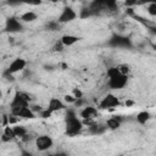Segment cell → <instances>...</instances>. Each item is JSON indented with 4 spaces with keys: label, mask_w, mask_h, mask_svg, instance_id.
I'll use <instances>...</instances> for the list:
<instances>
[{
    "label": "cell",
    "mask_w": 156,
    "mask_h": 156,
    "mask_svg": "<svg viewBox=\"0 0 156 156\" xmlns=\"http://www.w3.org/2000/svg\"><path fill=\"white\" fill-rule=\"evenodd\" d=\"M7 2H9V5H11V6H18V5L23 4L22 0H9Z\"/></svg>",
    "instance_id": "25"
},
{
    "label": "cell",
    "mask_w": 156,
    "mask_h": 156,
    "mask_svg": "<svg viewBox=\"0 0 156 156\" xmlns=\"http://www.w3.org/2000/svg\"><path fill=\"white\" fill-rule=\"evenodd\" d=\"M105 123L107 126V129H110V130H116V129H118L121 127V119L117 116L107 118Z\"/></svg>",
    "instance_id": "14"
},
{
    "label": "cell",
    "mask_w": 156,
    "mask_h": 156,
    "mask_svg": "<svg viewBox=\"0 0 156 156\" xmlns=\"http://www.w3.org/2000/svg\"><path fill=\"white\" fill-rule=\"evenodd\" d=\"M34 143H35V146L39 151H46L49 150L50 147L54 146V140L50 135L48 134H43V135H38L35 139H34Z\"/></svg>",
    "instance_id": "5"
},
{
    "label": "cell",
    "mask_w": 156,
    "mask_h": 156,
    "mask_svg": "<svg viewBox=\"0 0 156 156\" xmlns=\"http://www.w3.org/2000/svg\"><path fill=\"white\" fill-rule=\"evenodd\" d=\"M107 85L112 90H119L123 89L128 83V76H124L119 72L118 67H110L107 69Z\"/></svg>",
    "instance_id": "1"
},
{
    "label": "cell",
    "mask_w": 156,
    "mask_h": 156,
    "mask_svg": "<svg viewBox=\"0 0 156 156\" xmlns=\"http://www.w3.org/2000/svg\"><path fill=\"white\" fill-rule=\"evenodd\" d=\"M37 17H38V15H37L34 11H26V12H23V13L21 15L20 20H21L22 22H24V23H28V22L35 21Z\"/></svg>",
    "instance_id": "16"
},
{
    "label": "cell",
    "mask_w": 156,
    "mask_h": 156,
    "mask_svg": "<svg viewBox=\"0 0 156 156\" xmlns=\"http://www.w3.org/2000/svg\"><path fill=\"white\" fill-rule=\"evenodd\" d=\"M49 1H57V0H49Z\"/></svg>",
    "instance_id": "28"
},
{
    "label": "cell",
    "mask_w": 156,
    "mask_h": 156,
    "mask_svg": "<svg viewBox=\"0 0 156 156\" xmlns=\"http://www.w3.org/2000/svg\"><path fill=\"white\" fill-rule=\"evenodd\" d=\"M22 21H20V18H9L7 20V23H6V29L9 32H18L22 29V24H21Z\"/></svg>",
    "instance_id": "12"
},
{
    "label": "cell",
    "mask_w": 156,
    "mask_h": 156,
    "mask_svg": "<svg viewBox=\"0 0 156 156\" xmlns=\"http://www.w3.org/2000/svg\"><path fill=\"white\" fill-rule=\"evenodd\" d=\"M13 130H15V134H16V138H20V139H24L28 134V130L26 127L23 126H18V124H13Z\"/></svg>",
    "instance_id": "17"
},
{
    "label": "cell",
    "mask_w": 156,
    "mask_h": 156,
    "mask_svg": "<svg viewBox=\"0 0 156 156\" xmlns=\"http://www.w3.org/2000/svg\"><path fill=\"white\" fill-rule=\"evenodd\" d=\"M83 127H84L83 121L80 118H78V116L76 115L74 111L69 110L67 112V116H66V119H65L66 134L68 136H76L82 132Z\"/></svg>",
    "instance_id": "2"
},
{
    "label": "cell",
    "mask_w": 156,
    "mask_h": 156,
    "mask_svg": "<svg viewBox=\"0 0 156 156\" xmlns=\"http://www.w3.org/2000/svg\"><path fill=\"white\" fill-rule=\"evenodd\" d=\"M139 4V0H124V5L128 7H133Z\"/></svg>",
    "instance_id": "24"
},
{
    "label": "cell",
    "mask_w": 156,
    "mask_h": 156,
    "mask_svg": "<svg viewBox=\"0 0 156 156\" xmlns=\"http://www.w3.org/2000/svg\"><path fill=\"white\" fill-rule=\"evenodd\" d=\"M124 106L126 107H132V106H134V101L133 100H126V102H124Z\"/></svg>",
    "instance_id": "27"
},
{
    "label": "cell",
    "mask_w": 156,
    "mask_h": 156,
    "mask_svg": "<svg viewBox=\"0 0 156 156\" xmlns=\"http://www.w3.org/2000/svg\"><path fill=\"white\" fill-rule=\"evenodd\" d=\"M79 116L82 117V119H95L98 117V108L94 107V106H84L80 112H79Z\"/></svg>",
    "instance_id": "8"
},
{
    "label": "cell",
    "mask_w": 156,
    "mask_h": 156,
    "mask_svg": "<svg viewBox=\"0 0 156 156\" xmlns=\"http://www.w3.org/2000/svg\"><path fill=\"white\" fill-rule=\"evenodd\" d=\"M16 138V134H15V130H13V127L11 124H7V126H4V130H2V135H1V141L2 143H6V141H11Z\"/></svg>",
    "instance_id": "11"
},
{
    "label": "cell",
    "mask_w": 156,
    "mask_h": 156,
    "mask_svg": "<svg viewBox=\"0 0 156 156\" xmlns=\"http://www.w3.org/2000/svg\"><path fill=\"white\" fill-rule=\"evenodd\" d=\"M26 66H27V61L24 58H22V57H17V58L11 61V63L9 65L6 72L9 74H16V73L23 71L26 68Z\"/></svg>",
    "instance_id": "6"
},
{
    "label": "cell",
    "mask_w": 156,
    "mask_h": 156,
    "mask_svg": "<svg viewBox=\"0 0 156 156\" xmlns=\"http://www.w3.org/2000/svg\"><path fill=\"white\" fill-rule=\"evenodd\" d=\"M156 4V0H139V4H145V5H147V4Z\"/></svg>",
    "instance_id": "26"
},
{
    "label": "cell",
    "mask_w": 156,
    "mask_h": 156,
    "mask_svg": "<svg viewBox=\"0 0 156 156\" xmlns=\"http://www.w3.org/2000/svg\"><path fill=\"white\" fill-rule=\"evenodd\" d=\"M79 39H80V38L77 37V35H73V34H65V35L61 37L60 41H61L65 46H73L76 43L79 41Z\"/></svg>",
    "instance_id": "13"
},
{
    "label": "cell",
    "mask_w": 156,
    "mask_h": 156,
    "mask_svg": "<svg viewBox=\"0 0 156 156\" xmlns=\"http://www.w3.org/2000/svg\"><path fill=\"white\" fill-rule=\"evenodd\" d=\"M150 118H151V115H150L149 111H140V112H138L136 116H135L136 122H138L139 124H141V126L146 124Z\"/></svg>",
    "instance_id": "15"
},
{
    "label": "cell",
    "mask_w": 156,
    "mask_h": 156,
    "mask_svg": "<svg viewBox=\"0 0 156 156\" xmlns=\"http://www.w3.org/2000/svg\"><path fill=\"white\" fill-rule=\"evenodd\" d=\"M22 1H23V4L29 5V6H39L43 2V0H22Z\"/></svg>",
    "instance_id": "22"
},
{
    "label": "cell",
    "mask_w": 156,
    "mask_h": 156,
    "mask_svg": "<svg viewBox=\"0 0 156 156\" xmlns=\"http://www.w3.org/2000/svg\"><path fill=\"white\" fill-rule=\"evenodd\" d=\"M63 101L67 102V104H76L77 99H76L72 94H66V95L63 96Z\"/></svg>",
    "instance_id": "21"
},
{
    "label": "cell",
    "mask_w": 156,
    "mask_h": 156,
    "mask_svg": "<svg viewBox=\"0 0 156 156\" xmlns=\"http://www.w3.org/2000/svg\"><path fill=\"white\" fill-rule=\"evenodd\" d=\"M66 107L65 105V101H62L61 99L58 98H51L48 102V108L54 113V112H58L61 110H63Z\"/></svg>",
    "instance_id": "9"
},
{
    "label": "cell",
    "mask_w": 156,
    "mask_h": 156,
    "mask_svg": "<svg viewBox=\"0 0 156 156\" xmlns=\"http://www.w3.org/2000/svg\"><path fill=\"white\" fill-rule=\"evenodd\" d=\"M30 100L32 99H30V96L28 94L22 93V91H16V94L13 95V98L10 101V111H11V113L16 115L22 108H24L27 106H30L29 105Z\"/></svg>",
    "instance_id": "3"
},
{
    "label": "cell",
    "mask_w": 156,
    "mask_h": 156,
    "mask_svg": "<svg viewBox=\"0 0 156 156\" xmlns=\"http://www.w3.org/2000/svg\"><path fill=\"white\" fill-rule=\"evenodd\" d=\"M146 11H147V13L150 16L156 17V4L155 2L154 4H147L146 5Z\"/></svg>",
    "instance_id": "19"
},
{
    "label": "cell",
    "mask_w": 156,
    "mask_h": 156,
    "mask_svg": "<svg viewBox=\"0 0 156 156\" xmlns=\"http://www.w3.org/2000/svg\"><path fill=\"white\" fill-rule=\"evenodd\" d=\"M154 48H155V50H156V45H154Z\"/></svg>",
    "instance_id": "29"
},
{
    "label": "cell",
    "mask_w": 156,
    "mask_h": 156,
    "mask_svg": "<svg viewBox=\"0 0 156 156\" xmlns=\"http://www.w3.org/2000/svg\"><path fill=\"white\" fill-rule=\"evenodd\" d=\"M89 127V132L93 134V135H100V134H104L106 130H107V126L106 123H98L96 121L94 123H91Z\"/></svg>",
    "instance_id": "10"
},
{
    "label": "cell",
    "mask_w": 156,
    "mask_h": 156,
    "mask_svg": "<svg viewBox=\"0 0 156 156\" xmlns=\"http://www.w3.org/2000/svg\"><path fill=\"white\" fill-rule=\"evenodd\" d=\"M71 94H72V95H73V96H74V98H76L77 100H78V99H82V98H83V91H82V90H80L79 88H73V89H72V93H71Z\"/></svg>",
    "instance_id": "20"
},
{
    "label": "cell",
    "mask_w": 156,
    "mask_h": 156,
    "mask_svg": "<svg viewBox=\"0 0 156 156\" xmlns=\"http://www.w3.org/2000/svg\"><path fill=\"white\" fill-rule=\"evenodd\" d=\"M117 67H118L119 72H121L122 74H124V76H128L129 72H130V67H129V65H127V63H121V65H118Z\"/></svg>",
    "instance_id": "18"
},
{
    "label": "cell",
    "mask_w": 156,
    "mask_h": 156,
    "mask_svg": "<svg viewBox=\"0 0 156 156\" xmlns=\"http://www.w3.org/2000/svg\"><path fill=\"white\" fill-rule=\"evenodd\" d=\"M77 12L72 9V7H69V6H66L62 11H61V13H60V16H58V18H57V22L58 23H68V22H72V21H74L76 18H77Z\"/></svg>",
    "instance_id": "7"
},
{
    "label": "cell",
    "mask_w": 156,
    "mask_h": 156,
    "mask_svg": "<svg viewBox=\"0 0 156 156\" xmlns=\"http://www.w3.org/2000/svg\"><path fill=\"white\" fill-rule=\"evenodd\" d=\"M121 105V101L115 95V94H107L105 95L100 102H99V108H102V110H113L116 107H118Z\"/></svg>",
    "instance_id": "4"
},
{
    "label": "cell",
    "mask_w": 156,
    "mask_h": 156,
    "mask_svg": "<svg viewBox=\"0 0 156 156\" xmlns=\"http://www.w3.org/2000/svg\"><path fill=\"white\" fill-rule=\"evenodd\" d=\"M51 115H52V112H51L48 107H46L45 110H41V111H40V116H41L43 118H49Z\"/></svg>",
    "instance_id": "23"
}]
</instances>
